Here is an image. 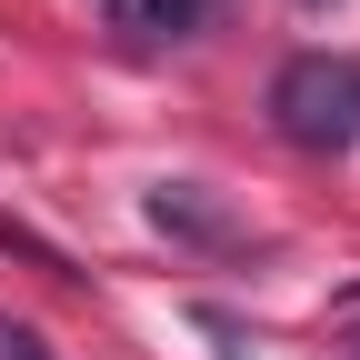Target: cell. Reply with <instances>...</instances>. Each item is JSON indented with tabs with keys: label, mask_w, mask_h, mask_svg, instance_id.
Returning a JSON list of instances; mask_svg holds the SVG:
<instances>
[{
	"label": "cell",
	"mask_w": 360,
	"mask_h": 360,
	"mask_svg": "<svg viewBox=\"0 0 360 360\" xmlns=\"http://www.w3.org/2000/svg\"><path fill=\"white\" fill-rule=\"evenodd\" d=\"M150 220H160L170 240H200V250H240V240H250L240 220L200 191V180H160V191H150Z\"/></svg>",
	"instance_id": "cell-2"
},
{
	"label": "cell",
	"mask_w": 360,
	"mask_h": 360,
	"mask_svg": "<svg viewBox=\"0 0 360 360\" xmlns=\"http://www.w3.org/2000/svg\"><path fill=\"white\" fill-rule=\"evenodd\" d=\"M270 130H281L290 150L340 160V150L360 141V60H340V51L281 60V80H270Z\"/></svg>",
	"instance_id": "cell-1"
},
{
	"label": "cell",
	"mask_w": 360,
	"mask_h": 360,
	"mask_svg": "<svg viewBox=\"0 0 360 360\" xmlns=\"http://www.w3.org/2000/svg\"><path fill=\"white\" fill-rule=\"evenodd\" d=\"M191 321H200V330L220 340V360H250V330H240V321H231L220 300H191Z\"/></svg>",
	"instance_id": "cell-5"
},
{
	"label": "cell",
	"mask_w": 360,
	"mask_h": 360,
	"mask_svg": "<svg viewBox=\"0 0 360 360\" xmlns=\"http://www.w3.org/2000/svg\"><path fill=\"white\" fill-rule=\"evenodd\" d=\"M300 11H330V0H300Z\"/></svg>",
	"instance_id": "cell-7"
},
{
	"label": "cell",
	"mask_w": 360,
	"mask_h": 360,
	"mask_svg": "<svg viewBox=\"0 0 360 360\" xmlns=\"http://www.w3.org/2000/svg\"><path fill=\"white\" fill-rule=\"evenodd\" d=\"M110 11V30H130V40H180L200 20V0H101Z\"/></svg>",
	"instance_id": "cell-3"
},
{
	"label": "cell",
	"mask_w": 360,
	"mask_h": 360,
	"mask_svg": "<svg viewBox=\"0 0 360 360\" xmlns=\"http://www.w3.org/2000/svg\"><path fill=\"white\" fill-rule=\"evenodd\" d=\"M0 360H51V340H40L30 321H11V310H0Z\"/></svg>",
	"instance_id": "cell-6"
},
{
	"label": "cell",
	"mask_w": 360,
	"mask_h": 360,
	"mask_svg": "<svg viewBox=\"0 0 360 360\" xmlns=\"http://www.w3.org/2000/svg\"><path fill=\"white\" fill-rule=\"evenodd\" d=\"M0 250H20V260H40V270H51V281H80V270H70V250H51L40 231H20V220H0Z\"/></svg>",
	"instance_id": "cell-4"
}]
</instances>
